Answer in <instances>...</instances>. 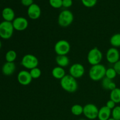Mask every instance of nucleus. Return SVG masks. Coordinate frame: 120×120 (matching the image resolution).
<instances>
[{
  "label": "nucleus",
  "mask_w": 120,
  "mask_h": 120,
  "mask_svg": "<svg viewBox=\"0 0 120 120\" xmlns=\"http://www.w3.org/2000/svg\"><path fill=\"white\" fill-rule=\"evenodd\" d=\"M1 46H2V43H1V41H0V49L1 48Z\"/></svg>",
  "instance_id": "72a5a7b5"
},
{
  "label": "nucleus",
  "mask_w": 120,
  "mask_h": 120,
  "mask_svg": "<svg viewBox=\"0 0 120 120\" xmlns=\"http://www.w3.org/2000/svg\"><path fill=\"white\" fill-rule=\"evenodd\" d=\"M2 16L4 21L12 22L15 18V12L11 8L6 7L2 10Z\"/></svg>",
  "instance_id": "4468645a"
},
{
  "label": "nucleus",
  "mask_w": 120,
  "mask_h": 120,
  "mask_svg": "<svg viewBox=\"0 0 120 120\" xmlns=\"http://www.w3.org/2000/svg\"><path fill=\"white\" fill-rule=\"evenodd\" d=\"M72 0H63V1H62V7L65 8H70L72 6Z\"/></svg>",
  "instance_id": "c85d7f7f"
},
{
  "label": "nucleus",
  "mask_w": 120,
  "mask_h": 120,
  "mask_svg": "<svg viewBox=\"0 0 120 120\" xmlns=\"http://www.w3.org/2000/svg\"><path fill=\"white\" fill-rule=\"evenodd\" d=\"M56 62L58 66L63 68L69 66L70 60L66 55H57L56 57Z\"/></svg>",
  "instance_id": "a211bd4d"
},
{
  "label": "nucleus",
  "mask_w": 120,
  "mask_h": 120,
  "mask_svg": "<svg viewBox=\"0 0 120 120\" xmlns=\"http://www.w3.org/2000/svg\"><path fill=\"white\" fill-rule=\"evenodd\" d=\"M116 103H115L114 101H113L111 100H109L107 102L105 106H107L109 109H110V110H112V109H114L116 107Z\"/></svg>",
  "instance_id": "c756f323"
},
{
  "label": "nucleus",
  "mask_w": 120,
  "mask_h": 120,
  "mask_svg": "<svg viewBox=\"0 0 120 120\" xmlns=\"http://www.w3.org/2000/svg\"><path fill=\"white\" fill-rule=\"evenodd\" d=\"M21 2L25 7H29L34 4V0H21Z\"/></svg>",
  "instance_id": "7c9ffc66"
},
{
  "label": "nucleus",
  "mask_w": 120,
  "mask_h": 120,
  "mask_svg": "<svg viewBox=\"0 0 120 120\" xmlns=\"http://www.w3.org/2000/svg\"><path fill=\"white\" fill-rule=\"evenodd\" d=\"M112 80L110 79L107 78V77H105L101 80V86L105 90H109V87H110V84L112 83Z\"/></svg>",
  "instance_id": "a878e982"
},
{
  "label": "nucleus",
  "mask_w": 120,
  "mask_h": 120,
  "mask_svg": "<svg viewBox=\"0 0 120 120\" xmlns=\"http://www.w3.org/2000/svg\"><path fill=\"white\" fill-rule=\"evenodd\" d=\"M85 69L83 64L80 63H75L70 66L69 69V75L75 79L82 77L84 75Z\"/></svg>",
  "instance_id": "1a4fd4ad"
},
{
  "label": "nucleus",
  "mask_w": 120,
  "mask_h": 120,
  "mask_svg": "<svg viewBox=\"0 0 120 120\" xmlns=\"http://www.w3.org/2000/svg\"><path fill=\"white\" fill-rule=\"evenodd\" d=\"M63 0H49L50 5L55 9H59L62 7Z\"/></svg>",
  "instance_id": "393cba45"
},
{
  "label": "nucleus",
  "mask_w": 120,
  "mask_h": 120,
  "mask_svg": "<svg viewBox=\"0 0 120 120\" xmlns=\"http://www.w3.org/2000/svg\"><path fill=\"white\" fill-rule=\"evenodd\" d=\"M111 111L107 106H103L99 109L98 114V118L99 120H107L110 118L111 115Z\"/></svg>",
  "instance_id": "dca6fc26"
},
{
  "label": "nucleus",
  "mask_w": 120,
  "mask_h": 120,
  "mask_svg": "<svg viewBox=\"0 0 120 120\" xmlns=\"http://www.w3.org/2000/svg\"><path fill=\"white\" fill-rule=\"evenodd\" d=\"M27 13L29 18L32 20H36L41 16L42 11L39 6L36 4L34 3L28 7Z\"/></svg>",
  "instance_id": "f8f14e48"
},
{
  "label": "nucleus",
  "mask_w": 120,
  "mask_h": 120,
  "mask_svg": "<svg viewBox=\"0 0 120 120\" xmlns=\"http://www.w3.org/2000/svg\"><path fill=\"white\" fill-rule=\"evenodd\" d=\"M110 44L114 47V48H120V34H114L111 37L110 40Z\"/></svg>",
  "instance_id": "aec40b11"
},
{
  "label": "nucleus",
  "mask_w": 120,
  "mask_h": 120,
  "mask_svg": "<svg viewBox=\"0 0 120 120\" xmlns=\"http://www.w3.org/2000/svg\"><path fill=\"white\" fill-rule=\"evenodd\" d=\"M115 120L114 118H112V117H111H111H110V118H109V120Z\"/></svg>",
  "instance_id": "473e14b6"
},
{
  "label": "nucleus",
  "mask_w": 120,
  "mask_h": 120,
  "mask_svg": "<svg viewBox=\"0 0 120 120\" xmlns=\"http://www.w3.org/2000/svg\"><path fill=\"white\" fill-rule=\"evenodd\" d=\"M99 109L95 104L89 103L83 107V114L89 120H94L98 118Z\"/></svg>",
  "instance_id": "6e6552de"
},
{
  "label": "nucleus",
  "mask_w": 120,
  "mask_h": 120,
  "mask_svg": "<svg viewBox=\"0 0 120 120\" xmlns=\"http://www.w3.org/2000/svg\"><path fill=\"white\" fill-rule=\"evenodd\" d=\"M120 54L117 48L112 47V48H110L107 52V60L111 64H114L115 63H117L118 61L120 60Z\"/></svg>",
  "instance_id": "9b49d317"
},
{
  "label": "nucleus",
  "mask_w": 120,
  "mask_h": 120,
  "mask_svg": "<svg viewBox=\"0 0 120 120\" xmlns=\"http://www.w3.org/2000/svg\"><path fill=\"white\" fill-rule=\"evenodd\" d=\"M52 75L53 77L56 79L61 80L66 76V72L63 68L60 66H56L52 69Z\"/></svg>",
  "instance_id": "f3484780"
},
{
  "label": "nucleus",
  "mask_w": 120,
  "mask_h": 120,
  "mask_svg": "<svg viewBox=\"0 0 120 120\" xmlns=\"http://www.w3.org/2000/svg\"><path fill=\"white\" fill-rule=\"evenodd\" d=\"M54 50L57 55H67L70 51V45L66 40H60L55 45Z\"/></svg>",
  "instance_id": "0eeeda50"
},
{
  "label": "nucleus",
  "mask_w": 120,
  "mask_h": 120,
  "mask_svg": "<svg viewBox=\"0 0 120 120\" xmlns=\"http://www.w3.org/2000/svg\"><path fill=\"white\" fill-rule=\"evenodd\" d=\"M14 29L18 31H23L28 26V21L25 18L19 16L15 18L12 22Z\"/></svg>",
  "instance_id": "9d476101"
},
{
  "label": "nucleus",
  "mask_w": 120,
  "mask_h": 120,
  "mask_svg": "<svg viewBox=\"0 0 120 120\" xmlns=\"http://www.w3.org/2000/svg\"><path fill=\"white\" fill-rule=\"evenodd\" d=\"M14 28L11 22L4 21L0 23V37L4 39L11 38L14 34Z\"/></svg>",
  "instance_id": "20e7f679"
},
{
  "label": "nucleus",
  "mask_w": 120,
  "mask_h": 120,
  "mask_svg": "<svg viewBox=\"0 0 120 120\" xmlns=\"http://www.w3.org/2000/svg\"><path fill=\"white\" fill-rule=\"evenodd\" d=\"M17 57V54L15 50H8L5 55V59L8 62H14Z\"/></svg>",
  "instance_id": "4be33fe9"
},
{
  "label": "nucleus",
  "mask_w": 120,
  "mask_h": 120,
  "mask_svg": "<svg viewBox=\"0 0 120 120\" xmlns=\"http://www.w3.org/2000/svg\"><path fill=\"white\" fill-rule=\"evenodd\" d=\"M71 112L75 116H80L83 114V107L80 104H75L71 107Z\"/></svg>",
  "instance_id": "412c9836"
},
{
  "label": "nucleus",
  "mask_w": 120,
  "mask_h": 120,
  "mask_svg": "<svg viewBox=\"0 0 120 120\" xmlns=\"http://www.w3.org/2000/svg\"><path fill=\"white\" fill-rule=\"evenodd\" d=\"M117 74L115 69L113 68H110L106 70L105 72V77L110 79L112 80L117 76Z\"/></svg>",
  "instance_id": "b1692460"
},
{
  "label": "nucleus",
  "mask_w": 120,
  "mask_h": 120,
  "mask_svg": "<svg viewBox=\"0 0 120 120\" xmlns=\"http://www.w3.org/2000/svg\"><path fill=\"white\" fill-rule=\"evenodd\" d=\"M60 86L64 91L70 93H75L78 89V83L76 79L70 75H66L60 80Z\"/></svg>",
  "instance_id": "f257e3e1"
},
{
  "label": "nucleus",
  "mask_w": 120,
  "mask_h": 120,
  "mask_svg": "<svg viewBox=\"0 0 120 120\" xmlns=\"http://www.w3.org/2000/svg\"><path fill=\"white\" fill-rule=\"evenodd\" d=\"M112 117L116 120H120V106H116L111 111Z\"/></svg>",
  "instance_id": "cd10ccee"
},
{
  "label": "nucleus",
  "mask_w": 120,
  "mask_h": 120,
  "mask_svg": "<svg viewBox=\"0 0 120 120\" xmlns=\"http://www.w3.org/2000/svg\"><path fill=\"white\" fill-rule=\"evenodd\" d=\"M110 100L114 101L116 104L120 103V89L116 88L114 90L111 91L110 95Z\"/></svg>",
  "instance_id": "6ab92c4d"
},
{
  "label": "nucleus",
  "mask_w": 120,
  "mask_h": 120,
  "mask_svg": "<svg viewBox=\"0 0 120 120\" xmlns=\"http://www.w3.org/2000/svg\"><path fill=\"white\" fill-rule=\"evenodd\" d=\"M113 68L116 71L117 75L120 76V60L114 64Z\"/></svg>",
  "instance_id": "2f4dec72"
},
{
  "label": "nucleus",
  "mask_w": 120,
  "mask_h": 120,
  "mask_svg": "<svg viewBox=\"0 0 120 120\" xmlns=\"http://www.w3.org/2000/svg\"><path fill=\"white\" fill-rule=\"evenodd\" d=\"M103 59V53L99 49L95 47L89 52L87 55V61L91 65L94 66L100 64Z\"/></svg>",
  "instance_id": "39448f33"
},
{
  "label": "nucleus",
  "mask_w": 120,
  "mask_h": 120,
  "mask_svg": "<svg viewBox=\"0 0 120 120\" xmlns=\"http://www.w3.org/2000/svg\"><path fill=\"white\" fill-rule=\"evenodd\" d=\"M85 120V119H80V120Z\"/></svg>",
  "instance_id": "f704fd0d"
},
{
  "label": "nucleus",
  "mask_w": 120,
  "mask_h": 120,
  "mask_svg": "<svg viewBox=\"0 0 120 120\" xmlns=\"http://www.w3.org/2000/svg\"><path fill=\"white\" fill-rule=\"evenodd\" d=\"M106 70L105 67L102 64L92 66L89 70V77L90 79L95 82L101 80L105 77Z\"/></svg>",
  "instance_id": "f03ea898"
},
{
  "label": "nucleus",
  "mask_w": 120,
  "mask_h": 120,
  "mask_svg": "<svg viewBox=\"0 0 120 120\" xmlns=\"http://www.w3.org/2000/svg\"><path fill=\"white\" fill-rule=\"evenodd\" d=\"M17 79L20 84L22 86H28L31 83L33 79L32 78L29 71L22 70L18 75Z\"/></svg>",
  "instance_id": "ddd939ff"
},
{
  "label": "nucleus",
  "mask_w": 120,
  "mask_h": 120,
  "mask_svg": "<svg viewBox=\"0 0 120 120\" xmlns=\"http://www.w3.org/2000/svg\"><path fill=\"white\" fill-rule=\"evenodd\" d=\"M16 66L14 62H7L2 68V72L5 76H11L15 71Z\"/></svg>",
  "instance_id": "2eb2a0df"
},
{
  "label": "nucleus",
  "mask_w": 120,
  "mask_h": 120,
  "mask_svg": "<svg viewBox=\"0 0 120 120\" xmlns=\"http://www.w3.org/2000/svg\"><path fill=\"white\" fill-rule=\"evenodd\" d=\"M74 20L73 14L68 9H65L61 12L58 16L57 22L60 26L66 28L72 23Z\"/></svg>",
  "instance_id": "7ed1b4c3"
},
{
  "label": "nucleus",
  "mask_w": 120,
  "mask_h": 120,
  "mask_svg": "<svg viewBox=\"0 0 120 120\" xmlns=\"http://www.w3.org/2000/svg\"><path fill=\"white\" fill-rule=\"evenodd\" d=\"M29 73H30V75L31 76L32 78L34 79H36L39 78L41 77V75H42L41 70L39 68H38V67L30 70Z\"/></svg>",
  "instance_id": "5701e85b"
},
{
  "label": "nucleus",
  "mask_w": 120,
  "mask_h": 120,
  "mask_svg": "<svg viewBox=\"0 0 120 120\" xmlns=\"http://www.w3.org/2000/svg\"><path fill=\"white\" fill-rule=\"evenodd\" d=\"M82 3L87 8H92L94 7L97 2V0H81Z\"/></svg>",
  "instance_id": "bb28decb"
},
{
  "label": "nucleus",
  "mask_w": 120,
  "mask_h": 120,
  "mask_svg": "<svg viewBox=\"0 0 120 120\" xmlns=\"http://www.w3.org/2000/svg\"><path fill=\"white\" fill-rule=\"evenodd\" d=\"M39 60L37 57L32 54H26L23 56L21 60V65L25 69H31L38 67Z\"/></svg>",
  "instance_id": "423d86ee"
}]
</instances>
